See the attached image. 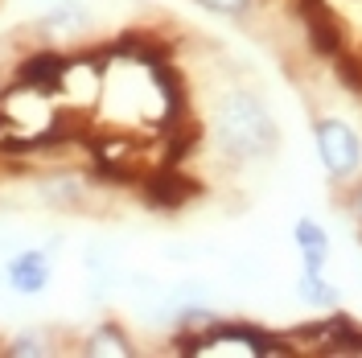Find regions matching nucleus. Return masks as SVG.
Instances as JSON below:
<instances>
[{
	"label": "nucleus",
	"instance_id": "f257e3e1",
	"mask_svg": "<svg viewBox=\"0 0 362 358\" xmlns=\"http://www.w3.org/2000/svg\"><path fill=\"white\" fill-rule=\"evenodd\" d=\"M198 115H202V132H206L202 153H210L230 173L235 169H251V165H264L280 149V124L272 115L268 99L251 83H243V79L218 83L206 95Z\"/></svg>",
	"mask_w": 362,
	"mask_h": 358
},
{
	"label": "nucleus",
	"instance_id": "f03ea898",
	"mask_svg": "<svg viewBox=\"0 0 362 358\" xmlns=\"http://www.w3.org/2000/svg\"><path fill=\"white\" fill-rule=\"evenodd\" d=\"M309 132H313V149H317L321 169H325V181L338 194L350 190L362 178V124L350 112H341V108L313 103Z\"/></svg>",
	"mask_w": 362,
	"mask_h": 358
},
{
	"label": "nucleus",
	"instance_id": "7ed1b4c3",
	"mask_svg": "<svg viewBox=\"0 0 362 358\" xmlns=\"http://www.w3.org/2000/svg\"><path fill=\"white\" fill-rule=\"evenodd\" d=\"M132 194L140 198V206H148L157 214H177V210H185V206H194L202 198L206 181L189 165H148Z\"/></svg>",
	"mask_w": 362,
	"mask_h": 358
},
{
	"label": "nucleus",
	"instance_id": "20e7f679",
	"mask_svg": "<svg viewBox=\"0 0 362 358\" xmlns=\"http://www.w3.org/2000/svg\"><path fill=\"white\" fill-rule=\"evenodd\" d=\"M70 54L66 45H54V42H33L25 45L21 54H13L8 58V83H17V87H33V91H45V95H54L58 83H62V74L70 67Z\"/></svg>",
	"mask_w": 362,
	"mask_h": 358
},
{
	"label": "nucleus",
	"instance_id": "39448f33",
	"mask_svg": "<svg viewBox=\"0 0 362 358\" xmlns=\"http://www.w3.org/2000/svg\"><path fill=\"white\" fill-rule=\"evenodd\" d=\"M0 280L17 296H42L54 284V255L45 247H21L0 264Z\"/></svg>",
	"mask_w": 362,
	"mask_h": 358
},
{
	"label": "nucleus",
	"instance_id": "423d86ee",
	"mask_svg": "<svg viewBox=\"0 0 362 358\" xmlns=\"http://www.w3.org/2000/svg\"><path fill=\"white\" fill-rule=\"evenodd\" d=\"M74 354H87V358H132L140 354V342L132 337V330L124 321H95L87 334L74 342Z\"/></svg>",
	"mask_w": 362,
	"mask_h": 358
},
{
	"label": "nucleus",
	"instance_id": "0eeeda50",
	"mask_svg": "<svg viewBox=\"0 0 362 358\" xmlns=\"http://www.w3.org/2000/svg\"><path fill=\"white\" fill-rule=\"evenodd\" d=\"M293 247L300 255V272H325L329 268V255H334V239L321 219L313 214H300L293 223Z\"/></svg>",
	"mask_w": 362,
	"mask_h": 358
},
{
	"label": "nucleus",
	"instance_id": "6e6552de",
	"mask_svg": "<svg viewBox=\"0 0 362 358\" xmlns=\"http://www.w3.org/2000/svg\"><path fill=\"white\" fill-rule=\"evenodd\" d=\"M66 350L70 346H62L58 334L45 330V325H25L0 346V354H13V358H54V354H66Z\"/></svg>",
	"mask_w": 362,
	"mask_h": 358
},
{
	"label": "nucleus",
	"instance_id": "1a4fd4ad",
	"mask_svg": "<svg viewBox=\"0 0 362 358\" xmlns=\"http://www.w3.org/2000/svg\"><path fill=\"white\" fill-rule=\"evenodd\" d=\"M296 301L313 313H329V309H341V289L325 276V272H300L296 280Z\"/></svg>",
	"mask_w": 362,
	"mask_h": 358
},
{
	"label": "nucleus",
	"instance_id": "9d476101",
	"mask_svg": "<svg viewBox=\"0 0 362 358\" xmlns=\"http://www.w3.org/2000/svg\"><path fill=\"white\" fill-rule=\"evenodd\" d=\"M189 4H198L202 13L218 17V21H235V25H247L264 13V0H189Z\"/></svg>",
	"mask_w": 362,
	"mask_h": 358
},
{
	"label": "nucleus",
	"instance_id": "9b49d317",
	"mask_svg": "<svg viewBox=\"0 0 362 358\" xmlns=\"http://www.w3.org/2000/svg\"><path fill=\"white\" fill-rule=\"evenodd\" d=\"M4 79H8V74H4V67H0V87H4Z\"/></svg>",
	"mask_w": 362,
	"mask_h": 358
}]
</instances>
